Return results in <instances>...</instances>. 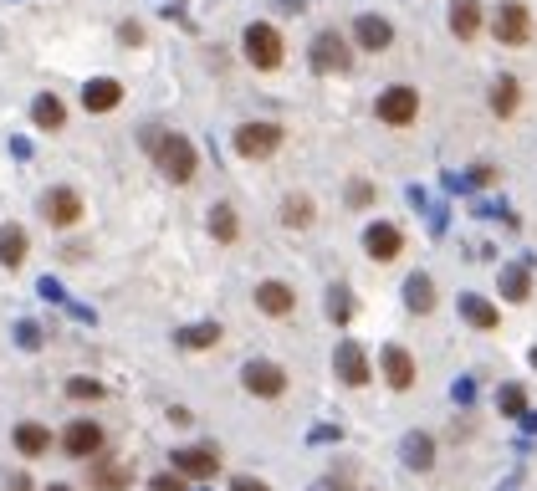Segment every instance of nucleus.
I'll use <instances>...</instances> for the list:
<instances>
[{
  "label": "nucleus",
  "instance_id": "obj_2",
  "mask_svg": "<svg viewBox=\"0 0 537 491\" xmlns=\"http://www.w3.org/2000/svg\"><path fill=\"white\" fill-rule=\"evenodd\" d=\"M241 52H246V62H251L256 72H277V67L287 62V41H282V31H277L272 21H251V26L241 31Z\"/></svg>",
  "mask_w": 537,
  "mask_h": 491
},
{
  "label": "nucleus",
  "instance_id": "obj_13",
  "mask_svg": "<svg viewBox=\"0 0 537 491\" xmlns=\"http://www.w3.org/2000/svg\"><path fill=\"white\" fill-rule=\"evenodd\" d=\"M256 312H266V318H277V323H287L292 312H297V292L287 287V282H277V277H266V282H256Z\"/></svg>",
  "mask_w": 537,
  "mask_h": 491
},
{
  "label": "nucleus",
  "instance_id": "obj_30",
  "mask_svg": "<svg viewBox=\"0 0 537 491\" xmlns=\"http://www.w3.org/2000/svg\"><path fill=\"white\" fill-rule=\"evenodd\" d=\"M497 410H502L507 420H522V415H527V389H522V384H502V389H497Z\"/></svg>",
  "mask_w": 537,
  "mask_h": 491
},
{
  "label": "nucleus",
  "instance_id": "obj_40",
  "mask_svg": "<svg viewBox=\"0 0 537 491\" xmlns=\"http://www.w3.org/2000/svg\"><path fill=\"white\" fill-rule=\"evenodd\" d=\"M522 430H527V435H537V415H532V410L522 415Z\"/></svg>",
  "mask_w": 537,
  "mask_h": 491
},
{
  "label": "nucleus",
  "instance_id": "obj_9",
  "mask_svg": "<svg viewBox=\"0 0 537 491\" xmlns=\"http://www.w3.org/2000/svg\"><path fill=\"white\" fill-rule=\"evenodd\" d=\"M169 471L185 481H215L220 476V451L215 445H185V451L169 456Z\"/></svg>",
  "mask_w": 537,
  "mask_h": 491
},
{
  "label": "nucleus",
  "instance_id": "obj_4",
  "mask_svg": "<svg viewBox=\"0 0 537 491\" xmlns=\"http://www.w3.org/2000/svg\"><path fill=\"white\" fill-rule=\"evenodd\" d=\"M374 113H379V123H389V128H410V123L420 118V93H415L410 82H394V87H384V93H379Z\"/></svg>",
  "mask_w": 537,
  "mask_h": 491
},
{
  "label": "nucleus",
  "instance_id": "obj_35",
  "mask_svg": "<svg viewBox=\"0 0 537 491\" xmlns=\"http://www.w3.org/2000/svg\"><path fill=\"white\" fill-rule=\"evenodd\" d=\"M118 41H123V47H139V41H144V26H139V21H123V26H118Z\"/></svg>",
  "mask_w": 537,
  "mask_h": 491
},
{
  "label": "nucleus",
  "instance_id": "obj_10",
  "mask_svg": "<svg viewBox=\"0 0 537 491\" xmlns=\"http://www.w3.org/2000/svg\"><path fill=\"white\" fill-rule=\"evenodd\" d=\"M103 445H108V430H103L98 420H72V425L62 430V451H67L72 461H93V456H103Z\"/></svg>",
  "mask_w": 537,
  "mask_h": 491
},
{
  "label": "nucleus",
  "instance_id": "obj_11",
  "mask_svg": "<svg viewBox=\"0 0 537 491\" xmlns=\"http://www.w3.org/2000/svg\"><path fill=\"white\" fill-rule=\"evenodd\" d=\"M241 384H246V394H256V399H282V394H287V369L272 364V359H251V364L241 369Z\"/></svg>",
  "mask_w": 537,
  "mask_h": 491
},
{
  "label": "nucleus",
  "instance_id": "obj_41",
  "mask_svg": "<svg viewBox=\"0 0 537 491\" xmlns=\"http://www.w3.org/2000/svg\"><path fill=\"white\" fill-rule=\"evenodd\" d=\"M47 491H72V486H62V481H52V486H47Z\"/></svg>",
  "mask_w": 537,
  "mask_h": 491
},
{
  "label": "nucleus",
  "instance_id": "obj_39",
  "mask_svg": "<svg viewBox=\"0 0 537 491\" xmlns=\"http://www.w3.org/2000/svg\"><path fill=\"white\" fill-rule=\"evenodd\" d=\"M6 491H31V476H11V481H6Z\"/></svg>",
  "mask_w": 537,
  "mask_h": 491
},
{
  "label": "nucleus",
  "instance_id": "obj_12",
  "mask_svg": "<svg viewBox=\"0 0 537 491\" xmlns=\"http://www.w3.org/2000/svg\"><path fill=\"white\" fill-rule=\"evenodd\" d=\"M82 195L72 190V185H57V190H47V200H41V215H47V226H57V231H67V226H77L82 220Z\"/></svg>",
  "mask_w": 537,
  "mask_h": 491
},
{
  "label": "nucleus",
  "instance_id": "obj_18",
  "mask_svg": "<svg viewBox=\"0 0 537 491\" xmlns=\"http://www.w3.org/2000/svg\"><path fill=\"white\" fill-rule=\"evenodd\" d=\"M11 445H16L26 461H36V456H47V451H52V430H47V425H36V420H21V425L11 430Z\"/></svg>",
  "mask_w": 537,
  "mask_h": 491
},
{
  "label": "nucleus",
  "instance_id": "obj_14",
  "mask_svg": "<svg viewBox=\"0 0 537 491\" xmlns=\"http://www.w3.org/2000/svg\"><path fill=\"white\" fill-rule=\"evenodd\" d=\"M364 251L374 261H394L399 251H405V231H399L394 220H374V226L364 231Z\"/></svg>",
  "mask_w": 537,
  "mask_h": 491
},
{
  "label": "nucleus",
  "instance_id": "obj_31",
  "mask_svg": "<svg viewBox=\"0 0 537 491\" xmlns=\"http://www.w3.org/2000/svg\"><path fill=\"white\" fill-rule=\"evenodd\" d=\"M128 486H133L128 466H98L93 471V491H128Z\"/></svg>",
  "mask_w": 537,
  "mask_h": 491
},
{
  "label": "nucleus",
  "instance_id": "obj_25",
  "mask_svg": "<svg viewBox=\"0 0 537 491\" xmlns=\"http://www.w3.org/2000/svg\"><path fill=\"white\" fill-rule=\"evenodd\" d=\"M405 466H410V471H430V466H435V440H430L425 430H410V435H405Z\"/></svg>",
  "mask_w": 537,
  "mask_h": 491
},
{
  "label": "nucleus",
  "instance_id": "obj_5",
  "mask_svg": "<svg viewBox=\"0 0 537 491\" xmlns=\"http://www.w3.org/2000/svg\"><path fill=\"white\" fill-rule=\"evenodd\" d=\"M333 374H338V384H348V389H369V384H374V364H369L364 343L343 338V343L333 348Z\"/></svg>",
  "mask_w": 537,
  "mask_h": 491
},
{
  "label": "nucleus",
  "instance_id": "obj_29",
  "mask_svg": "<svg viewBox=\"0 0 537 491\" xmlns=\"http://www.w3.org/2000/svg\"><path fill=\"white\" fill-rule=\"evenodd\" d=\"M67 399H72V405H98V399H108V389L98 379L77 374V379H67Z\"/></svg>",
  "mask_w": 537,
  "mask_h": 491
},
{
  "label": "nucleus",
  "instance_id": "obj_21",
  "mask_svg": "<svg viewBox=\"0 0 537 491\" xmlns=\"http://www.w3.org/2000/svg\"><path fill=\"white\" fill-rule=\"evenodd\" d=\"M435 302H440V292H435V277H430V272H415V277L405 282V307L425 318V312H435Z\"/></svg>",
  "mask_w": 537,
  "mask_h": 491
},
{
  "label": "nucleus",
  "instance_id": "obj_20",
  "mask_svg": "<svg viewBox=\"0 0 537 491\" xmlns=\"http://www.w3.org/2000/svg\"><path fill=\"white\" fill-rule=\"evenodd\" d=\"M486 103H491L497 118H512L522 108V82L517 77H497V82H491V93H486Z\"/></svg>",
  "mask_w": 537,
  "mask_h": 491
},
{
  "label": "nucleus",
  "instance_id": "obj_27",
  "mask_svg": "<svg viewBox=\"0 0 537 491\" xmlns=\"http://www.w3.org/2000/svg\"><path fill=\"white\" fill-rule=\"evenodd\" d=\"M26 251H31V241H26V231L21 226H0V266H16L26 261Z\"/></svg>",
  "mask_w": 537,
  "mask_h": 491
},
{
  "label": "nucleus",
  "instance_id": "obj_33",
  "mask_svg": "<svg viewBox=\"0 0 537 491\" xmlns=\"http://www.w3.org/2000/svg\"><path fill=\"white\" fill-rule=\"evenodd\" d=\"M348 205H353V210H369V205H374V185H369V180H353V185H348Z\"/></svg>",
  "mask_w": 537,
  "mask_h": 491
},
{
  "label": "nucleus",
  "instance_id": "obj_1",
  "mask_svg": "<svg viewBox=\"0 0 537 491\" xmlns=\"http://www.w3.org/2000/svg\"><path fill=\"white\" fill-rule=\"evenodd\" d=\"M144 149H149V159L159 164V174H164L169 185H190V180H195L200 154H195V144L185 139V133H169V128H144Z\"/></svg>",
  "mask_w": 537,
  "mask_h": 491
},
{
  "label": "nucleus",
  "instance_id": "obj_38",
  "mask_svg": "<svg viewBox=\"0 0 537 491\" xmlns=\"http://www.w3.org/2000/svg\"><path fill=\"white\" fill-rule=\"evenodd\" d=\"M307 491H348V481L343 476H323L318 486H307Z\"/></svg>",
  "mask_w": 537,
  "mask_h": 491
},
{
  "label": "nucleus",
  "instance_id": "obj_42",
  "mask_svg": "<svg viewBox=\"0 0 537 491\" xmlns=\"http://www.w3.org/2000/svg\"><path fill=\"white\" fill-rule=\"evenodd\" d=\"M527 359H532V369H537V348H532V353H527Z\"/></svg>",
  "mask_w": 537,
  "mask_h": 491
},
{
  "label": "nucleus",
  "instance_id": "obj_24",
  "mask_svg": "<svg viewBox=\"0 0 537 491\" xmlns=\"http://www.w3.org/2000/svg\"><path fill=\"white\" fill-rule=\"evenodd\" d=\"M210 236H215L220 246H236V241H241V220H236V205H226V200H220V205L210 210Z\"/></svg>",
  "mask_w": 537,
  "mask_h": 491
},
{
  "label": "nucleus",
  "instance_id": "obj_8",
  "mask_svg": "<svg viewBox=\"0 0 537 491\" xmlns=\"http://www.w3.org/2000/svg\"><path fill=\"white\" fill-rule=\"evenodd\" d=\"M379 369H384V384H389L394 394H410L415 379H420V364H415V353H410L405 343H384Z\"/></svg>",
  "mask_w": 537,
  "mask_h": 491
},
{
  "label": "nucleus",
  "instance_id": "obj_34",
  "mask_svg": "<svg viewBox=\"0 0 537 491\" xmlns=\"http://www.w3.org/2000/svg\"><path fill=\"white\" fill-rule=\"evenodd\" d=\"M149 491H185V476H174V471H159V476H149Z\"/></svg>",
  "mask_w": 537,
  "mask_h": 491
},
{
  "label": "nucleus",
  "instance_id": "obj_32",
  "mask_svg": "<svg viewBox=\"0 0 537 491\" xmlns=\"http://www.w3.org/2000/svg\"><path fill=\"white\" fill-rule=\"evenodd\" d=\"M328 318L333 323H353V297H348V287H333L328 292Z\"/></svg>",
  "mask_w": 537,
  "mask_h": 491
},
{
  "label": "nucleus",
  "instance_id": "obj_15",
  "mask_svg": "<svg viewBox=\"0 0 537 491\" xmlns=\"http://www.w3.org/2000/svg\"><path fill=\"white\" fill-rule=\"evenodd\" d=\"M353 41H358V52H389L394 47V26L384 21V16H358L353 21Z\"/></svg>",
  "mask_w": 537,
  "mask_h": 491
},
{
  "label": "nucleus",
  "instance_id": "obj_23",
  "mask_svg": "<svg viewBox=\"0 0 537 491\" xmlns=\"http://www.w3.org/2000/svg\"><path fill=\"white\" fill-rule=\"evenodd\" d=\"M312 220H318V205H312V195L292 190V195L282 200V226H292V231H307Z\"/></svg>",
  "mask_w": 537,
  "mask_h": 491
},
{
  "label": "nucleus",
  "instance_id": "obj_6",
  "mask_svg": "<svg viewBox=\"0 0 537 491\" xmlns=\"http://www.w3.org/2000/svg\"><path fill=\"white\" fill-rule=\"evenodd\" d=\"M491 36H497L502 47H527L532 41V11L522 0H502L497 16H491Z\"/></svg>",
  "mask_w": 537,
  "mask_h": 491
},
{
  "label": "nucleus",
  "instance_id": "obj_16",
  "mask_svg": "<svg viewBox=\"0 0 537 491\" xmlns=\"http://www.w3.org/2000/svg\"><path fill=\"white\" fill-rule=\"evenodd\" d=\"M123 103V82H113V77H93L82 87V108L87 113H113Z\"/></svg>",
  "mask_w": 537,
  "mask_h": 491
},
{
  "label": "nucleus",
  "instance_id": "obj_26",
  "mask_svg": "<svg viewBox=\"0 0 537 491\" xmlns=\"http://www.w3.org/2000/svg\"><path fill=\"white\" fill-rule=\"evenodd\" d=\"M220 343V323L210 318V323H195V328H179L174 333V348H190V353H200V348H215Z\"/></svg>",
  "mask_w": 537,
  "mask_h": 491
},
{
  "label": "nucleus",
  "instance_id": "obj_19",
  "mask_svg": "<svg viewBox=\"0 0 537 491\" xmlns=\"http://www.w3.org/2000/svg\"><path fill=\"white\" fill-rule=\"evenodd\" d=\"M451 36L456 41L481 36V0H451Z\"/></svg>",
  "mask_w": 537,
  "mask_h": 491
},
{
  "label": "nucleus",
  "instance_id": "obj_22",
  "mask_svg": "<svg viewBox=\"0 0 537 491\" xmlns=\"http://www.w3.org/2000/svg\"><path fill=\"white\" fill-rule=\"evenodd\" d=\"M31 123H36V128H47V133L67 128V103H62L57 93H41V98L31 103Z\"/></svg>",
  "mask_w": 537,
  "mask_h": 491
},
{
  "label": "nucleus",
  "instance_id": "obj_36",
  "mask_svg": "<svg viewBox=\"0 0 537 491\" xmlns=\"http://www.w3.org/2000/svg\"><path fill=\"white\" fill-rule=\"evenodd\" d=\"M231 491H272V486L256 481V476H236V481H231Z\"/></svg>",
  "mask_w": 537,
  "mask_h": 491
},
{
  "label": "nucleus",
  "instance_id": "obj_3",
  "mask_svg": "<svg viewBox=\"0 0 537 491\" xmlns=\"http://www.w3.org/2000/svg\"><path fill=\"white\" fill-rule=\"evenodd\" d=\"M312 72L318 77H343L353 67V47H348V36L343 31H318L312 36V52H307Z\"/></svg>",
  "mask_w": 537,
  "mask_h": 491
},
{
  "label": "nucleus",
  "instance_id": "obj_17",
  "mask_svg": "<svg viewBox=\"0 0 537 491\" xmlns=\"http://www.w3.org/2000/svg\"><path fill=\"white\" fill-rule=\"evenodd\" d=\"M461 318L471 323V328H481V333H491V328H502V307L497 302H486V297H476V292H461Z\"/></svg>",
  "mask_w": 537,
  "mask_h": 491
},
{
  "label": "nucleus",
  "instance_id": "obj_28",
  "mask_svg": "<svg viewBox=\"0 0 537 491\" xmlns=\"http://www.w3.org/2000/svg\"><path fill=\"white\" fill-rule=\"evenodd\" d=\"M497 287H502L507 302H527V297H532V272H527V266H502Z\"/></svg>",
  "mask_w": 537,
  "mask_h": 491
},
{
  "label": "nucleus",
  "instance_id": "obj_37",
  "mask_svg": "<svg viewBox=\"0 0 537 491\" xmlns=\"http://www.w3.org/2000/svg\"><path fill=\"white\" fill-rule=\"evenodd\" d=\"M471 185H497V169H491V164H476V174H471Z\"/></svg>",
  "mask_w": 537,
  "mask_h": 491
},
{
  "label": "nucleus",
  "instance_id": "obj_7",
  "mask_svg": "<svg viewBox=\"0 0 537 491\" xmlns=\"http://www.w3.org/2000/svg\"><path fill=\"white\" fill-rule=\"evenodd\" d=\"M282 123H241L236 128V154L241 159H272L282 149Z\"/></svg>",
  "mask_w": 537,
  "mask_h": 491
}]
</instances>
